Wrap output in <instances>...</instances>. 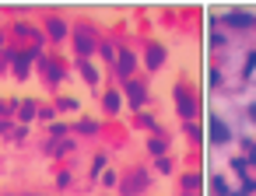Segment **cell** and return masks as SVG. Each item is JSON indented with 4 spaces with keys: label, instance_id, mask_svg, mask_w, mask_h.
<instances>
[{
    "label": "cell",
    "instance_id": "cell-1",
    "mask_svg": "<svg viewBox=\"0 0 256 196\" xmlns=\"http://www.w3.org/2000/svg\"><path fill=\"white\" fill-rule=\"evenodd\" d=\"M210 137H214V144H224V140H228V126H224L218 116H210Z\"/></svg>",
    "mask_w": 256,
    "mask_h": 196
},
{
    "label": "cell",
    "instance_id": "cell-2",
    "mask_svg": "<svg viewBox=\"0 0 256 196\" xmlns=\"http://www.w3.org/2000/svg\"><path fill=\"white\" fill-rule=\"evenodd\" d=\"M224 21H228V25H235V28H249V25H252V18H249V14H228Z\"/></svg>",
    "mask_w": 256,
    "mask_h": 196
},
{
    "label": "cell",
    "instance_id": "cell-3",
    "mask_svg": "<svg viewBox=\"0 0 256 196\" xmlns=\"http://www.w3.org/2000/svg\"><path fill=\"white\" fill-rule=\"evenodd\" d=\"M252 70H256V53H252V56H249V63H246V74H252Z\"/></svg>",
    "mask_w": 256,
    "mask_h": 196
},
{
    "label": "cell",
    "instance_id": "cell-4",
    "mask_svg": "<svg viewBox=\"0 0 256 196\" xmlns=\"http://www.w3.org/2000/svg\"><path fill=\"white\" fill-rule=\"evenodd\" d=\"M249 119H252V123H256V102H252V105H249Z\"/></svg>",
    "mask_w": 256,
    "mask_h": 196
}]
</instances>
